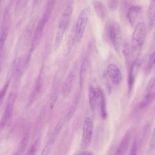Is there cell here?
<instances>
[{
  "mask_svg": "<svg viewBox=\"0 0 155 155\" xmlns=\"http://www.w3.org/2000/svg\"><path fill=\"white\" fill-rule=\"evenodd\" d=\"M73 12L72 7L68 5L64 11L59 21L55 39V45L59 47L62 41L64 34L70 23Z\"/></svg>",
  "mask_w": 155,
  "mask_h": 155,
  "instance_id": "obj_1",
  "label": "cell"
},
{
  "mask_svg": "<svg viewBox=\"0 0 155 155\" xmlns=\"http://www.w3.org/2000/svg\"><path fill=\"white\" fill-rule=\"evenodd\" d=\"M107 30L110 40L115 49L119 50L121 43L122 36L120 26L117 23L108 24Z\"/></svg>",
  "mask_w": 155,
  "mask_h": 155,
  "instance_id": "obj_2",
  "label": "cell"
},
{
  "mask_svg": "<svg viewBox=\"0 0 155 155\" xmlns=\"http://www.w3.org/2000/svg\"><path fill=\"white\" fill-rule=\"evenodd\" d=\"M146 35L145 24L143 22H140L137 25L133 32L132 48L140 50L144 42Z\"/></svg>",
  "mask_w": 155,
  "mask_h": 155,
  "instance_id": "obj_3",
  "label": "cell"
},
{
  "mask_svg": "<svg viewBox=\"0 0 155 155\" xmlns=\"http://www.w3.org/2000/svg\"><path fill=\"white\" fill-rule=\"evenodd\" d=\"M93 124L92 121L89 117L85 118L83 128L82 135L81 141L82 149H85L90 145L93 134Z\"/></svg>",
  "mask_w": 155,
  "mask_h": 155,
  "instance_id": "obj_4",
  "label": "cell"
},
{
  "mask_svg": "<svg viewBox=\"0 0 155 155\" xmlns=\"http://www.w3.org/2000/svg\"><path fill=\"white\" fill-rule=\"evenodd\" d=\"M88 15L85 9H83L79 14L75 29V39L79 42L83 37L88 21Z\"/></svg>",
  "mask_w": 155,
  "mask_h": 155,
  "instance_id": "obj_5",
  "label": "cell"
},
{
  "mask_svg": "<svg viewBox=\"0 0 155 155\" xmlns=\"http://www.w3.org/2000/svg\"><path fill=\"white\" fill-rule=\"evenodd\" d=\"M16 97V94L13 92L9 93L7 100L5 110L1 122V128H2L12 112L13 105Z\"/></svg>",
  "mask_w": 155,
  "mask_h": 155,
  "instance_id": "obj_6",
  "label": "cell"
},
{
  "mask_svg": "<svg viewBox=\"0 0 155 155\" xmlns=\"http://www.w3.org/2000/svg\"><path fill=\"white\" fill-rule=\"evenodd\" d=\"M103 92L100 88L94 87L92 86L89 87L88 90V99L91 109L93 111L97 108L98 99L100 98Z\"/></svg>",
  "mask_w": 155,
  "mask_h": 155,
  "instance_id": "obj_7",
  "label": "cell"
},
{
  "mask_svg": "<svg viewBox=\"0 0 155 155\" xmlns=\"http://www.w3.org/2000/svg\"><path fill=\"white\" fill-rule=\"evenodd\" d=\"M107 74L112 82L115 85H118L121 82L122 75L118 67L114 64L109 65L107 68Z\"/></svg>",
  "mask_w": 155,
  "mask_h": 155,
  "instance_id": "obj_8",
  "label": "cell"
},
{
  "mask_svg": "<svg viewBox=\"0 0 155 155\" xmlns=\"http://www.w3.org/2000/svg\"><path fill=\"white\" fill-rule=\"evenodd\" d=\"M139 64V61L135 59L133 61L130 66L128 78V86L129 92H131L133 88L136 71L138 70Z\"/></svg>",
  "mask_w": 155,
  "mask_h": 155,
  "instance_id": "obj_9",
  "label": "cell"
},
{
  "mask_svg": "<svg viewBox=\"0 0 155 155\" xmlns=\"http://www.w3.org/2000/svg\"><path fill=\"white\" fill-rule=\"evenodd\" d=\"M75 79V75L73 71L68 74L64 80L62 86V91L63 94L67 96L70 93Z\"/></svg>",
  "mask_w": 155,
  "mask_h": 155,
  "instance_id": "obj_10",
  "label": "cell"
},
{
  "mask_svg": "<svg viewBox=\"0 0 155 155\" xmlns=\"http://www.w3.org/2000/svg\"><path fill=\"white\" fill-rule=\"evenodd\" d=\"M130 139V133L128 132L124 135L115 154L123 155L125 154L128 150Z\"/></svg>",
  "mask_w": 155,
  "mask_h": 155,
  "instance_id": "obj_11",
  "label": "cell"
},
{
  "mask_svg": "<svg viewBox=\"0 0 155 155\" xmlns=\"http://www.w3.org/2000/svg\"><path fill=\"white\" fill-rule=\"evenodd\" d=\"M92 5L97 16L103 19L106 17L107 12L105 5L101 1L94 0L92 2Z\"/></svg>",
  "mask_w": 155,
  "mask_h": 155,
  "instance_id": "obj_12",
  "label": "cell"
},
{
  "mask_svg": "<svg viewBox=\"0 0 155 155\" xmlns=\"http://www.w3.org/2000/svg\"><path fill=\"white\" fill-rule=\"evenodd\" d=\"M141 7L139 6H133L128 10L127 17L130 24L133 26L140 12Z\"/></svg>",
  "mask_w": 155,
  "mask_h": 155,
  "instance_id": "obj_13",
  "label": "cell"
},
{
  "mask_svg": "<svg viewBox=\"0 0 155 155\" xmlns=\"http://www.w3.org/2000/svg\"><path fill=\"white\" fill-rule=\"evenodd\" d=\"M11 20L10 14L8 8L5 10L1 26V33L7 34Z\"/></svg>",
  "mask_w": 155,
  "mask_h": 155,
  "instance_id": "obj_14",
  "label": "cell"
},
{
  "mask_svg": "<svg viewBox=\"0 0 155 155\" xmlns=\"http://www.w3.org/2000/svg\"><path fill=\"white\" fill-rule=\"evenodd\" d=\"M148 17L149 20V27L150 30L155 26V0H151L149 9Z\"/></svg>",
  "mask_w": 155,
  "mask_h": 155,
  "instance_id": "obj_15",
  "label": "cell"
},
{
  "mask_svg": "<svg viewBox=\"0 0 155 155\" xmlns=\"http://www.w3.org/2000/svg\"><path fill=\"white\" fill-rule=\"evenodd\" d=\"M75 41V32L74 33L72 32L68 38L64 48V56L68 55L70 53Z\"/></svg>",
  "mask_w": 155,
  "mask_h": 155,
  "instance_id": "obj_16",
  "label": "cell"
},
{
  "mask_svg": "<svg viewBox=\"0 0 155 155\" xmlns=\"http://www.w3.org/2000/svg\"><path fill=\"white\" fill-rule=\"evenodd\" d=\"M100 99L101 117L103 119H105L107 117V113L106 110V101L103 92L101 95Z\"/></svg>",
  "mask_w": 155,
  "mask_h": 155,
  "instance_id": "obj_17",
  "label": "cell"
},
{
  "mask_svg": "<svg viewBox=\"0 0 155 155\" xmlns=\"http://www.w3.org/2000/svg\"><path fill=\"white\" fill-rule=\"evenodd\" d=\"M25 60L23 57L18 59L16 66V72L18 74H20L23 72L26 65Z\"/></svg>",
  "mask_w": 155,
  "mask_h": 155,
  "instance_id": "obj_18",
  "label": "cell"
},
{
  "mask_svg": "<svg viewBox=\"0 0 155 155\" xmlns=\"http://www.w3.org/2000/svg\"><path fill=\"white\" fill-rule=\"evenodd\" d=\"M28 132H27L25 134L21 141L17 152L18 154L21 153L25 150L28 142Z\"/></svg>",
  "mask_w": 155,
  "mask_h": 155,
  "instance_id": "obj_19",
  "label": "cell"
},
{
  "mask_svg": "<svg viewBox=\"0 0 155 155\" xmlns=\"http://www.w3.org/2000/svg\"><path fill=\"white\" fill-rule=\"evenodd\" d=\"M87 62L84 61L82 64L80 73V85L81 87L83 85V81L85 78L86 74L87 69Z\"/></svg>",
  "mask_w": 155,
  "mask_h": 155,
  "instance_id": "obj_20",
  "label": "cell"
},
{
  "mask_svg": "<svg viewBox=\"0 0 155 155\" xmlns=\"http://www.w3.org/2000/svg\"><path fill=\"white\" fill-rule=\"evenodd\" d=\"M64 120L63 119H62L60 120L54 128L53 138L54 139V138L58 135L60 132L64 124Z\"/></svg>",
  "mask_w": 155,
  "mask_h": 155,
  "instance_id": "obj_21",
  "label": "cell"
},
{
  "mask_svg": "<svg viewBox=\"0 0 155 155\" xmlns=\"http://www.w3.org/2000/svg\"><path fill=\"white\" fill-rule=\"evenodd\" d=\"M155 85V71L151 77L146 88V92H149Z\"/></svg>",
  "mask_w": 155,
  "mask_h": 155,
  "instance_id": "obj_22",
  "label": "cell"
},
{
  "mask_svg": "<svg viewBox=\"0 0 155 155\" xmlns=\"http://www.w3.org/2000/svg\"><path fill=\"white\" fill-rule=\"evenodd\" d=\"M39 142L38 140L36 141L28 150L27 154L28 155L34 154L38 148Z\"/></svg>",
  "mask_w": 155,
  "mask_h": 155,
  "instance_id": "obj_23",
  "label": "cell"
},
{
  "mask_svg": "<svg viewBox=\"0 0 155 155\" xmlns=\"http://www.w3.org/2000/svg\"><path fill=\"white\" fill-rule=\"evenodd\" d=\"M109 8L112 10H115L117 7L118 0H107Z\"/></svg>",
  "mask_w": 155,
  "mask_h": 155,
  "instance_id": "obj_24",
  "label": "cell"
},
{
  "mask_svg": "<svg viewBox=\"0 0 155 155\" xmlns=\"http://www.w3.org/2000/svg\"><path fill=\"white\" fill-rule=\"evenodd\" d=\"M155 146V126L153 132L149 143L150 150H153Z\"/></svg>",
  "mask_w": 155,
  "mask_h": 155,
  "instance_id": "obj_25",
  "label": "cell"
},
{
  "mask_svg": "<svg viewBox=\"0 0 155 155\" xmlns=\"http://www.w3.org/2000/svg\"><path fill=\"white\" fill-rule=\"evenodd\" d=\"M76 103L75 102L71 107L67 115V118L68 119H70L74 114L76 109Z\"/></svg>",
  "mask_w": 155,
  "mask_h": 155,
  "instance_id": "obj_26",
  "label": "cell"
},
{
  "mask_svg": "<svg viewBox=\"0 0 155 155\" xmlns=\"http://www.w3.org/2000/svg\"><path fill=\"white\" fill-rule=\"evenodd\" d=\"M8 83H7L4 86L2 89L0 93V102L1 103L2 101L5 94L6 93L8 87Z\"/></svg>",
  "mask_w": 155,
  "mask_h": 155,
  "instance_id": "obj_27",
  "label": "cell"
},
{
  "mask_svg": "<svg viewBox=\"0 0 155 155\" xmlns=\"http://www.w3.org/2000/svg\"><path fill=\"white\" fill-rule=\"evenodd\" d=\"M137 150V143L135 140H134L132 144L130 154L134 155L135 154Z\"/></svg>",
  "mask_w": 155,
  "mask_h": 155,
  "instance_id": "obj_28",
  "label": "cell"
},
{
  "mask_svg": "<svg viewBox=\"0 0 155 155\" xmlns=\"http://www.w3.org/2000/svg\"><path fill=\"white\" fill-rule=\"evenodd\" d=\"M78 154L80 155H93V153L90 151H84Z\"/></svg>",
  "mask_w": 155,
  "mask_h": 155,
  "instance_id": "obj_29",
  "label": "cell"
},
{
  "mask_svg": "<svg viewBox=\"0 0 155 155\" xmlns=\"http://www.w3.org/2000/svg\"></svg>",
  "mask_w": 155,
  "mask_h": 155,
  "instance_id": "obj_30",
  "label": "cell"
}]
</instances>
